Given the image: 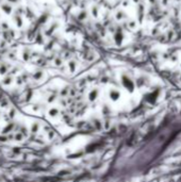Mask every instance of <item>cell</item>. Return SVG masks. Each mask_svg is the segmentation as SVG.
Listing matches in <instances>:
<instances>
[{
    "label": "cell",
    "mask_w": 181,
    "mask_h": 182,
    "mask_svg": "<svg viewBox=\"0 0 181 182\" xmlns=\"http://www.w3.org/2000/svg\"><path fill=\"white\" fill-rule=\"evenodd\" d=\"M0 10L4 15H8V16L13 14V6L9 2H3V3L0 4Z\"/></svg>",
    "instance_id": "cell-1"
},
{
    "label": "cell",
    "mask_w": 181,
    "mask_h": 182,
    "mask_svg": "<svg viewBox=\"0 0 181 182\" xmlns=\"http://www.w3.org/2000/svg\"><path fill=\"white\" fill-rule=\"evenodd\" d=\"M113 39H114V43L116 44V45H120L121 42H123L124 39V32L121 31V30L118 28L117 30H115V31L113 32Z\"/></svg>",
    "instance_id": "cell-2"
},
{
    "label": "cell",
    "mask_w": 181,
    "mask_h": 182,
    "mask_svg": "<svg viewBox=\"0 0 181 182\" xmlns=\"http://www.w3.org/2000/svg\"><path fill=\"white\" fill-rule=\"evenodd\" d=\"M77 19L80 21H85L87 18H89V12H87V10H81L78 12V14H77Z\"/></svg>",
    "instance_id": "cell-3"
},
{
    "label": "cell",
    "mask_w": 181,
    "mask_h": 182,
    "mask_svg": "<svg viewBox=\"0 0 181 182\" xmlns=\"http://www.w3.org/2000/svg\"><path fill=\"white\" fill-rule=\"evenodd\" d=\"M13 23H14V25L16 26L17 28H21L24 26V19L23 17L20 16V15L16 14L13 16Z\"/></svg>",
    "instance_id": "cell-4"
},
{
    "label": "cell",
    "mask_w": 181,
    "mask_h": 182,
    "mask_svg": "<svg viewBox=\"0 0 181 182\" xmlns=\"http://www.w3.org/2000/svg\"><path fill=\"white\" fill-rule=\"evenodd\" d=\"M90 15H92L94 18H98L99 17V6L93 5L92 8H90Z\"/></svg>",
    "instance_id": "cell-5"
},
{
    "label": "cell",
    "mask_w": 181,
    "mask_h": 182,
    "mask_svg": "<svg viewBox=\"0 0 181 182\" xmlns=\"http://www.w3.org/2000/svg\"><path fill=\"white\" fill-rule=\"evenodd\" d=\"M30 54H31L30 49H28V48H26V49H24V50H23V60H25V61L29 60Z\"/></svg>",
    "instance_id": "cell-6"
},
{
    "label": "cell",
    "mask_w": 181,
    "mask_h": 182,
    "mask_svg": "<svg viewBox=\"0 0 181 182\" xmlns=\"http://www.w3.org/2000/svg\"><path fill=\"white\" fill-rule=\"evenodd\" d=\"M115 18L117 19V20H124V19L126 18V14L123 11H117V13H116L115 15Z\"/></svg>",
    "instance_id": "cell-7"
},
{
    "label": "cell",
    "mask_w": 181,
    "mask_h": 182,
    "mask_svg": "<svg viewBox=\"0 0 181 182\" xmlns=\"http://www.w3.org/2000/svg\"><path fill=\"white\" fill-rule=\"evenodd\" d=\"M132 1H133V2H134V3H139V2H140V1H141V0H132Z\"/></svg>",
    "instance_id": "cell-8"
}]
</instances>
